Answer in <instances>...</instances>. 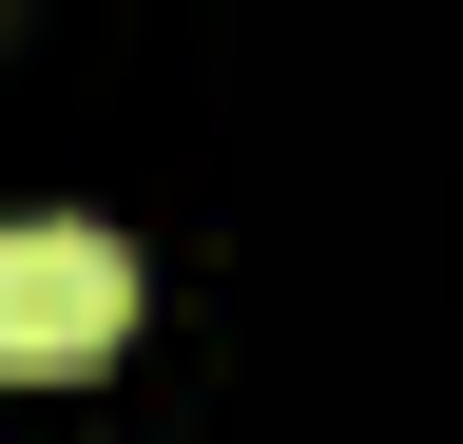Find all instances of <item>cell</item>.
Returning <instances> with one entry per match:
<instances>
[{"mask_svg":"<svg viewBox=\"0 0 463 444\" xmlns=\"http://www.w3.org/2000/svg\"><path fill=\"white\" fill-rule=\"evenodd\" d=\"M116 328H136V251H116V232H58V213L0 232V367H20V386L97 367Z\"/></svg>","mask_w":463,"mask_h":444,"instance_id":"6da1fadb","label":"cell"}]
</instances>
